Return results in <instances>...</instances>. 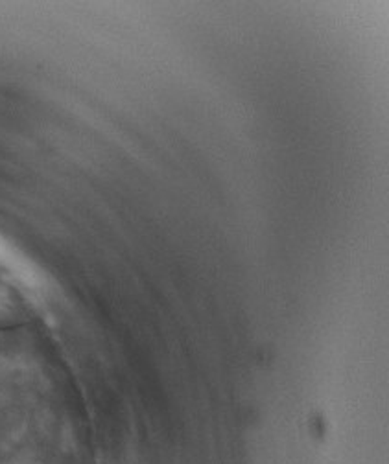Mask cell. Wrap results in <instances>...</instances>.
<instances>
[{"label":"cell","mask_w":389,"mask_h":464,"mask_svg":"<svg viewBox=\"0 0 389 464\" xmlns=\"http://www.w3.org/2000/svg\"><path fill=\"white\" fill-rule=\"evenodd\" d=\"M23 312V297L15 284L0 269V323H8Z\"/></svg>","instance_id":"1"}]
</instances>
